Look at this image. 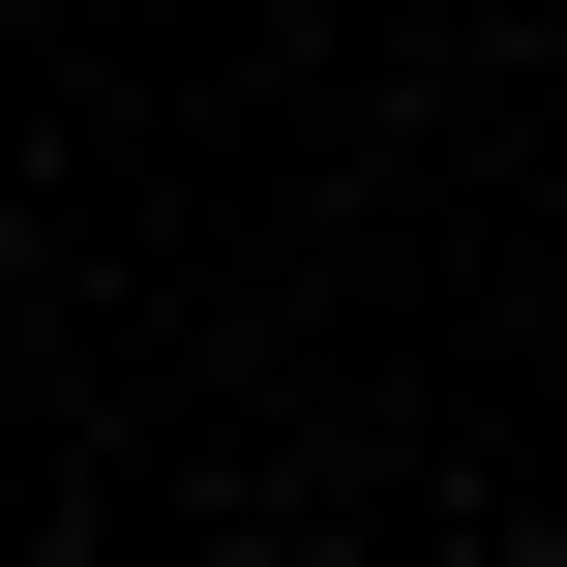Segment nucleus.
I'll return each instance as SVG.
<instances>
[{"instance_id": "nucleus-1", "label": "nucleus", "mask_w": 567, "mask_h": 567, "mask_svg": "<svg viewBox=\"0 0 567 567\" xmlns=\"http://www.w3.org/2000/svg\"><path fill=\"white\" fill-rule=\"evenodd\" d=\"M478 567H538V538H478Z\"/></svg>"}]
</instances>
